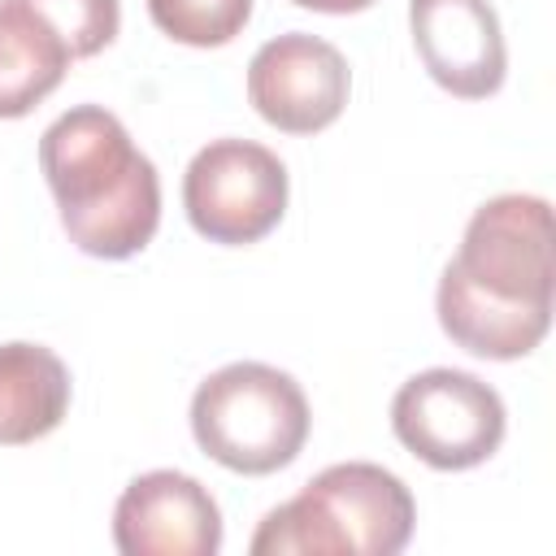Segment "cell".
<instances>
[{"label":"cell","instance_id":"13","mask_svg":"<svg viewBox=\"0 0 556 556\" xmlns=\"http://www.w3.org/2000/svg\"><path fill=\"white\" fill-rule=\"evenodd\" d=\"M70 48V56H96L117 39L122 0H26Z\"/></svg>","mask_w":556,"mask_h":556},{"label":"cell","instance_id":"10","mask_svg":"<svg viewBox=\"0 0 556 556\" xmlns=\"http://www.w3.org/2000/svg\"><path fill=\"white\" fill-rule=\"evenodd\" d=\"M70 369L43 343H0V443L52 434L70 413Z\"/></svg>","mask_w":556,"mask_h":556},{"label":"cell","instance_id":"1","mask_svg":"<svg viewBox=\"0 0 556 556\" xmlns=\"http://www.w3.org/2000/svg\"><path fill=\"white\" fill-rule=\"evenodd\" d=\"M552 204L508 191L473 208L439 274L434 313L456 348L482 361H521L552 326Z\"/></svg>","mask_w":556,"mask_h":556},{"label":"cell","instance_id":"2","mask_svg":"<svg viewBox=\"0 0 556 556\" xmlns=\"http://www.w3.org/2000/svg\"><path fill=\"white\" fill-rule=\"evenodd\" d=\"M39 169L78 252L126 261L152 243L161 226V178L117 113L100 104L61 113L39 139Z\"/></svg>","mask_w":556,"mask_h":556},{"label":"cell","instance_id":"11","mask_svg":"<svg viewBox=\"0 0 556 556\" xmlns=\"http://www.w3.org/2000/svg\"><path fill=\"white\" fill-rule=\"evenodd\" d=\"M65 39L26 4L0 0V117H26L70 70Z\"/></svg>","mask_w":556,"mask_h":556},{"label":"cell","instance_id":"5","mask_svg":"<svg viewBox=\"0 0 556 556\" xmlns=\"http://www.w3.org/2000/svg\"><path fill=\"white\" fill-rule=\"evenodd\" d=\"M395 439L430 469H473L504 443L508 413L491 382L469 369H421L391 400Z\"/></svg>","mask_w":556,"mask_h":556},{"label":"cell","instance_id":"3","mask_svg":"<svg viewBox=\"0 0 556 556\" xmlns=\"http://www.w3.org/2000/svg\"><path fill=\"white\" fill-rule=\"evenodd\" d=\"M417 526L413 491L374 460H343L256 526L252 556H395Z\"/></svg>","mask_w":556,"mask_h":556},{"label":"cell","instance_id":"12","mask_svg":"<svg viewBox=\"0 0 556 556\" xmlns=\"http://www.w3.org/2000/svg\"><path fill=\"white\" fill-rule=\"evenodd\" d=\"M148 13L174 43L222 48L248 26L252 0H148Z\"/></svg>","mask_w":556,"mask_h":556},{"label":"cell","instance_id":"6","mask_svg":"<svg viewBox=\"0 0 556 556\" xmlns=\"http://www.w3.org/2000/svg\"><path fill=\"white\" fill-rule=\"evenodd\" d=\"M287 165L278 152L252 139H213L204 143L182 174L187 222L226 248L265 239L287 213Z\"/></svg>","mask_w":556,"mask_h":556},{"label":"cell","instance_id":"9","mask_svg":"<svg viewBox=\"0 0 556 556\" xmlns=\"http://www.w3.org/2000/svg\"><path fill=\"white\" fill-rule=\"evenodd\" d=\"M408 26L426 74L443 91L486 100L504 87L508 48L491 0H408Z\"/></svg>","mask_w":556,"mask_h":556},{"label":"cell","instance_id":"14","mask_svg":"<svg viewBox=\"0 0 556 556\" xmlns=\"http://www.w3.org/2000/svg\"><path fill=\"white\" fill-rule=\"evenodd\" d=\"M291 4L313 9V13H361V9H369L374 0H291Z\"/></svg>","mask_w":556,"mask_h":556},{"label":"cell","instance_id":"8","mask_svg":"<svg viewBox=\"0 0 556 556\" xmlns=\"http://www.w3.org/2000/svg\"><path fill=\"white\" fill-rule=\"evenodd\" d=\"M113 543L122 556H217L222 508L191 473L148 469L117 495Z\"/></svg>","mask_w":556,"mask_h":556},{"label":"cell","instance_id":"7","mask_svg":"<svg viewBox=\"0 0 556 556\" xmlns=\"http://www.w3.org/2000/svg\"><path fill=\"white\" fill-rule=\"evenodd\" d=\"M352 91V70L334 43L321 35H278L261 43L248 61V100L252 109L287 130V135H317L339 122Z\"/></svg>","mask_w":556,"mask_h":556},{"label":"cell","instance_id":"4","mask_svg":"<svg viewBox=\"0 0 556 556\" xmlns=\"http://www.w3.org/2000/svg\"><path fill=\"white\" fill-rule=\"evenodd\" d=\"M308 400L300 382L265 361H235L191 395V434L204 456L235 473H274L308 443Z\"/></svg>","mask_w":556,"mask_h":556}]
</instances>
